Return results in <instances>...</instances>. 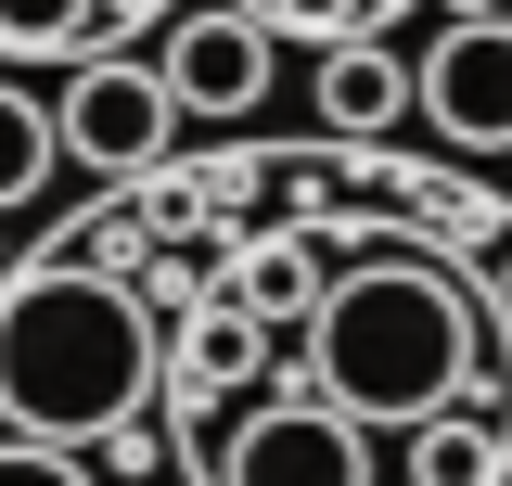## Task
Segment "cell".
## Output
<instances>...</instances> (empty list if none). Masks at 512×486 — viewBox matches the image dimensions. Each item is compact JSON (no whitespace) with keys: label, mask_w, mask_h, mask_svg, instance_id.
Listing matches in <instances>:
<instances>
[{"label":"cell","mask_w":512,"mask_h":486,"mask_svg":"<svg viewBox=\"0 0 512 486\" xmlns=\"http://www.w3.org/2000/svg\"><path fill=\"white\" fill-rule=\"evenodd\" d=\"M308 384L346 410V423H448L461 384H474V307L448 269L423 256H359L333 269V295L308 320Z\"/></svg>","instance_id":"2"},{"label":"cell","mask_w":512,"mask_h":486,"mask_svg":"<svg viewBox=\"0 0 512 486\" xmlns=\"http://www.w3.org/2000/svg\"><path fill=\"white\" fill-rule=\"evenodd\" d=\"M154 397V307L116 269L0 282V423L26 448H103Z\"/></svg>","instance_id":"1"},{"label":"cell","mask_w":512,"mask_h":486,"mask_svg":"<svg viewBox=\"0 0 512 486\" xmlns=\"http://www.w3.org/2000/svg\"><path fill=\"white\" fill-rule=\"evenodd\" d=\"M410 103H423V90H410V64L384 52V39H333V52H320V128L372 141V128H397Z\"/></svg>","instance_id":"7"},{"label":"cell","mask_w":512,"mask_h":486,"mask_svg":"<svg viewBox=\"0 0 512 486\" xmlns=\"http://www.w3.org/2000/svg\"><path fill=\"white\" fill-rule=\"evenodd\" d=\"M103 0H0V52H77Z\"/></svg>","instance_id":"12"},{"label":"cell","mask_w":512,"mask_h":486,"mask_svg":"<svg viewBox=\"0 0 512 486\" xmlns=\"http://www.w3.org/2000/svg\"><path fill=\"white\" fill-rule=\"evenodd\" d=\"M320 295L333 282H320L308 243H244V269H231V307L244 320H320Z\"/></svg>","instance_id":"9"},{"label":"cell","mask_w":512,"mask_h":486,"mask_svg":"<svg viewBox=\"0 0 512 486\" xmlns=\"http://www.w3.org/2000/svg\"><path fill=\"white\" fill-rule=\"evenodd\" d=\"M256 359H269V320H244L231 295H218V307H192V333H180V410L205 423V397L256 384Z\"/></svg>","instance_id":"8"},{"label":"cell","mask_w":512,"mask_h":486,"mask_svg":"<svg viewBox=\"0 0 512 486\" xmlns=\"http://www.w3.org/2000/svg\"><path fill=\"white\" fill-rule=\"evenodd\" d=\"M410 486H500V435L461 423V410L423 423V435H410Z\"/></svg>","instance_id":"10"},{"label":"cell","mask_w":512,"mask_h":486,"mask_svg":"<svg viewBox=\"0 0 512 486\" xmlns=\"http://www.w3.org/2000/svg\"><path fill=\"white\" fill-rule=\"evenodd\" d=\"M256 26H269V39H359V13H372V0H244Z\"/></svg>","instance_id":"13"},{"label":"cell","mask_w":512,"mask_h":486,"mask_svg":"<svg viewBox=\"0 0 512 486\" xmlns=\"http://www.w3.org/2000/svg\"><path fill=\"white\" fill-rule=\"evenodd\" d=\"M218 486H372V423H346L320 384H282L269 410L231 423Z\"/></svg>","instance_id":"3"},{"label":"cell","mask_w":512,"mask_h":486,"mask_svg":"<svg viewBox=\"0 0 512 486\" xmlns=\"http://www.w3.org/2000/svg\"><path fill=\"white\" fill-rule=\"evenodd\" d=\"M423 116H436V141H461V154H500L512 141V13H461L436 52H423Z\"/></svg>","instance_id":"5"},{"label":"cell","mask_w":512,"mask_h":486,"mask_svg":"<svg viewBox=\"0 0 512 486\" xmlns=\"http://www.w3.org/2000/svg\"><path fill=\"white\" fill-rule=\"evenodd\" d=\"M52 154H64L52 103H26V90H0V205H26V192L52 180Z\"/></svg>","instance_id":"11"},{"label":"cell","mask_w":512,"mask_h":486,"mask_svg":"<svg viewBox=\"0 0 512 486\" xmlns=\"http://www.w3.org/2000/svg\"><path fill=\"white\" fill-rule=\"evenodd\" d=\"M167 90H180V116H244L269 90V26L256 13H180L167 26Z\"/></svg>","instance_id":"6"},{"label":"cell","mask_w":512,"mask_h":486,"mask_svg":"<svg viewBox=\"0 0 512 486\" xmlns=\"http://www.w3.org/2000/svg\"><path fill=\"white\" fill-rule=\"evenodd\" d=\"M0 486H90V474H77V448H26V435H0Z\"/></svg>","instance_id":"14"},{"label":"cell","mask_w":512,"mask_h":486,"mask_svg":"<svg viewBox=\"0 0 512 486\" xmlns=\"http://www.w3.org/2000/svg\"><path fill=\"white\" fill-rule=\"evenodd\" d=\"M52 128H64L77 167L141 180V167H167V141H180V90H167V64H77V90L52 103Z\"/></svg>","instance_id":"4"}]
</instances>
